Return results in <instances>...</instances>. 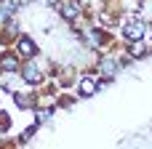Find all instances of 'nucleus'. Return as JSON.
<instances>
[{
  "instance_id": "ddd939ff",
  "label": "nucleus",
  "mask_w": 152,
  "mask_h": 149,
  "mask_svg": "<svg viewBox=\"0 0 152 149\" xmlns=\"http://www.w3.org/2000/svg\"><path fill=\"white\" fill-rule=\"evenodd\" d=\"M8 16H11V13L5 11V5H0V24H5V21H8Z\"/></svg>"
},
{
  "instance_id": "f257e3e1",
  "label": "nucleus",
  "mask_w": 152,
  "mask_h": 149,
  "mask_svg": "<svg viewBox=\"0 0 152 149\" xmlns=\"http://www.w3.org/2000/svg\"><path fill=\"white\" fill-rule=\"evenodd\" d=\"M147 35V24L142 21V19H136V21H131L128 27H126V37L128 40H142Z\"/></svg>"
},
{
  "instance_id": "9b49d317",
  "label": "nucleus",
  "mask_w": 152,
  "mask_h": 149,
  "mask_svg": "<svg viewBox=\"0 0 152 149\" xmlns=\"http://www.w3.org/2000/svg\"><path fill=\"white\" fill-rule=\"evenodd\" d=\"M48 117H51V109H40L37 112V123H45Z\"/></svg>"
},
{
  "instance_id": "6e6552de",
  "label": "nucleus",
  "mask_w": 152,
  "mask_h": 149,
  "mask_svg": "<svg viewBox=\"0 0 152 149\" xmlns=\"http://www.w3.org/2000/svg\"><path fill=\"white\" fill-rule=\"evenodd\" d=\"M13 101H16L19 109H29V107H35V101H32L27 93H13Z\"/></svg>"
},
{
  "instance_id": "1a4fd4ad",
  "label": "nucleus",
  "mask_w": 152,
  "mask_h": 149,
  "mask_svg": "<svg viewBox=\"0 0 152 149\" xmlns=\"http://www.w3.org/2000/svg\"><path fill=\"white\" fill-rule=\"evenodd\" d=\"M128 51H131V56H134V59H139V56H144V53H147V48H144V43H142V40H131V48H128Z\"/></svg>"
},
{
  "instance_id": "0eeeda50",
  "label": "nucleus",
  "mask_w": 152,
  "mask_h": 149,
  "mask_svg": "<svg viewBox=\"0 0 152 149\" xmlns=\"http://www.w3.org/2000/svg\"><path fill=\"white\" fill-rule=\"evenodd\" d=\"M21 77H24V83H40V69H37L35 64H24Z\"/></svg>"
},
{
  "instance_id": "9d476101",
  "label": "nucleus",
  "mask_w": 152,
  "mask_h": 149,
  "mask_svg": "<svg viewBox=\"0 0 152 149\" xmlns=\"http://www.w3.org/2000/svg\"><path fill=\"white\" fill-rule=\"evenodd\" d=\"M86 37H88V43H91V45H99V43L104 40V35H102V32H96V29H88V32H86Z\"/></svg>"
},
{
  "instance_id": "7ed1b4c3",
  "label": "nucleus",
  "mask_w": 152,
  "mask_h": 149,
  "mask_svg": "<svg viewBox=\"0 0 152 149\" xmlns=\"http://www.w3.org/2000/svg\"><path fill=\"white\" fill-rule=\"evenodd\" d=\"M118 69H120V64H118L115 59H110V56H104V59L99 61V72H102L107 80H110V77H115V75H118Z\"/></svg>"
},
{
  "instance_id": "20e7f679",
  "label": "nucleus",
  "mask_w": 152,
  "mask_h": 149,
  "mask_svg": "<svg viewBox=\"0 0 152 149\" xmlns=\"http://www.w3.org/2000/svg\"><path fill=\"white\" fill-rule=\"evenodd\" d=\"M96 91H99V83H96L94 77H83V80H80V96H83V99L94 96Z\"/></svg>"
},
{
  "instance_id": "39448f33",
  "label": "nucleus",
  "mask_w": 152,
  "mask_h": 149,
  "mask_svg": "<svg viewBox=\"0 0 152 149\" xmlns=\"http://www.w3.org/2000/svg\"><path fill=\"white\" fill-rule=\"evenodd\" d=\"M61 16H64L67 21H75V19L80 16V5H77L75 0H69V3H64V5H61Z\"/></svg>"
},
{
  "instance_id": "423d86ee",
  "label": "nucleus",
  "mask_w": 152,
  "mask_h": 149,
  "mask_svg": "<svg viewBox=\"0 0 152 149\" xmlns=\"http://www.w3.org/2000/svg\"><path fill=\"white\" fill-rule=\"evenodd\" d=\"M0 69H3V72H16V69H19V59H16L13 53H3V56H0Z\"/></svg>"
},
{
  "instance_id": "f03ea898",
  "label": "nucleus",
  "mask_w": 152,
  "mask_h": 149,
  "mask_svg": "<svg viewBox=\"0 0 152 149\" xmlns=\"http://www.w3.org/2000/svg\"><path fill=\"white\" fill-rule=\"evenodd\" d=\"M16 53L24 56V59H32V56L37 53V45H35L29 37H19V43H16Z\"/></svg>"
},
{
  "instance_id": "f8f14e48",
  "label": "nucleus",
  "mask_w": 152,
  "mask_h": 149,
  "mask_svg": "<svg viewBox=\"0 0 152 149\" xmlns=\"http://www.w3.org/2000/svg\"><path fill=\"white\" fill-rule=\"evenodd\" d=\"M8 125H11V120H8V115H5V112H0V128L5 131Z\"/></svg>"
}]
</instances>
